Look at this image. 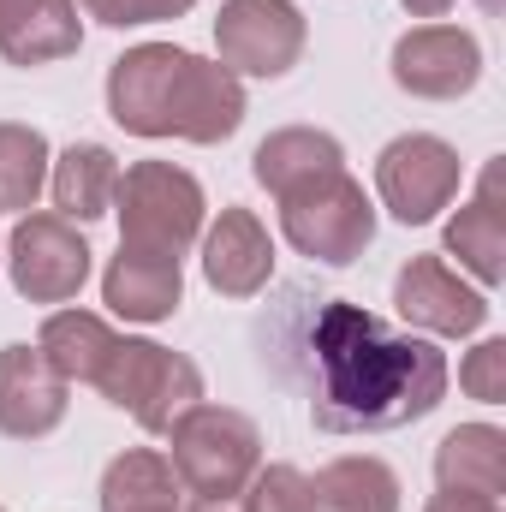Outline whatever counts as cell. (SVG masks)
I'll list each match as a JSON object with an SVG mask.
<instances>
[{
	"instance_id": "9a60e30c",
	"label": "cell",
	"mask_w": 506,
	"mask_h": 512,
	"mask_svg": "<svg viewBox=\"0 0 506 512\" xmlns=\"http://www.w3.org/2000/svg\"><path fill=\"white\" fill-rule=\"evenodd\" d=\"M84 48L78 0H0V60L6 66H54Z\"/></svg>"
},
{
	"instance_id": "3957f363",
	"label": "cell",
	"mask_w": 506,
	"mask_h": 512,
	"mask_svg": "<svg viewBox=\"0 0 506 512\" xmlns=\"http://www.w3.org/2000/svg\"><path fill=\"white\" fill-rule=\"evenodd\" d=\"M167 465H173V477H179L185 495H197V501H233V495H245V483L262 465V429L245 411H233V405L197 399L167 429Z\"/></svg>"
},
{
	"instance_id": "83f0119b",
	"label": "cell",
	"mask_w": 506,
	"mask_h": 512,
	"mask_svg": "<svg viewBox=\"0 0 506 512\" xmlns=\"http://www.w3.org/2000/svg\"><path fill=\"white\" fill-rule=\"evenodd\" d=\"M399 6H405L411 18H447V12H453L459 0H399Z\"/></svg>"
},
{
	"instance_id": "f546056e",
	"label": "cell",
	"mask_w": 506,
	"mask_h": 512,
	"mask_svg": "<svg viewBox=\"0 0 506 512\" xmlns=\"http://www.w3.org/2000/svg\"><path fill=\"white\" fill-rule=\"evenodd\" d=\"M483 12H489V18H501V0H483Z\"/></svg>"
},
{
	"instance_id": "7a4b0ae2",
	"label": "cell",
	"mask_w": 506,
	"mask_h": 512,
	"mask_svg": "<svg viewBox=\"0 0 506 512\" xmlns=\"http://www.w3.org/2000/svg\"><path fill=\"white\" fill-rule=\"evenodd\" d=\"M108 114L131 137L227 143L245 126V78L173 42H137L108 66Z\"/></svg>"
},
{
	"instance_id": "4316f807",
	"label": "cell",
	"mask_w": 506,
	"mask_h": 512,
	"mask_svg": "<svg viewBox=\"0 0 506 512\" xmlns=\"http://www.w3.org/2000/svg\"><path fill=\"white\" fill-rule=\"evenodd\" d=\"M423 512H501V501H477V495H435Z\"/></svg>"
},
{
	"instance_id": "30bf717a",
	"label": "cell",
	"mask_w": 506,
	"mask_h": 512,
	"mask_svg": "<svg viewBox=\"0 0 506 512\" xmlns=\"http://www.w3.org/2000/svg\"><path fill=\"white\" fill-rule=\"evenodd\" d=\"M387 72L417 102H459L483 84V42L459 24H417L393 42Z\"/></svg>"
},
{
	"instance_id": "cb8c5ba5",
	"label": "cell",
	"mask_w": 506,
	"mask_h": 512,
	"mask_svg": "<svg viewBox=\"0 0 506 512\" xmlns=\"http://www.w3.org/2000/svg\"><path fill=\"white\" fill-rule=\"evenodd\" d=\"M245 512H316L310 501V477L298 465H256V477L239 495Z\"/></svg>"
},
{
	"instance_id": "f1b7e54d",
	"label": "cell",
	"mask_w": 506,
	"mask_h": 512,
	"mask_svg": "<svg viewBox=\"0 0 506 512\" xmlns=\"http://www.w3.org/2000/svg\"><path fill=\"white\" fill-rule=\"evenodd\" d=\"M191 512H245V507H239V495H233V501H197Z\"/></svg>"
},
{
	"instance_id": "52a82bcc",
	"label": "cell",
	"mask_w": 506,
	"mask_h": 512,
	"mask_svg": "<svg viewBox=\"0 0 506 512\" xmlns=\"http://www.w3.org/2000/svg\"><path fill=\"white\" fill-rule=\"evenodd\" d=\"M459 185H465V161L435 131H405L376 155V197L405 227H429L441 209H453Z\"/></svg>"
},
{
	"instance_id": "277c9868",
	"label": "cell",
	"mask_w": 506,
	"mask_h": 512,
	"mask_svg": "<svg viewBox=\"0 0 506 512\" xmlns=\"http://www.w3.org/2000/svg\"><path fill=\"white\" fill-rule=\"evenodd\" d=\"M114 215H120V245L155 256H185L209 227V197L173 161H131V167H120Z\"/></svg>"
},
{
	"instance_id": "1f68e13d",
	"label": "cell",
	"mask_w": 506,
	"mask_h": 512,
	"mask_svg": "<svg viewBox=\"0 0 506 512\" xmlns=\"http://www.w3.org/2000/svg\"><path fill=\"white\" fill-rule=\"evenodd\" d=\"M0 512H6V507H0Z\"/></svg>"
},
{
	"instance_id": "44dd1931",
	"label": "cell",
	"mask_w": 506,
	"mask_h": 512,
	"mask_svg": "<svg viewBox=\"0 0 506 512\" xmlns=\"http://www.w3.org/2000/svg\"><path fill=\"white\" fill-rule=\"evenodd\" d=\"M102 512H179V477H173L167 453L126 447L102 471Z\"/></svg>"
},
{
	"instance_id": "2e32d148",
	"label": "cell",
	"mask_w": 506,
	"mask_h": 512,
	"mask_svg": "<svg viewBox=\"0 0 506 512\" xmlns=\"http://www.w3.org/2000/svg\"><path fill=\"white\" fill-rule=\"evenodd\" d=\"M102 304L126 322H167L185 304V268L179 256H155V251H131L120 245V256L102 274Z\"/></svg>"
},
{
	"instance_id": "7c38bea8",
	"label": "cell",
	"mask_w": 506,
	"mask_h": 512,
	"mask_svg": "<svg viewBox=\"0 0 506 512\" xmlns=\"http://www.w3.org/2000/svg\"><path fill=\"white\" fill-rule=\"evenodd\" d=\"M72 382L36 352V346H6L0 352V435L6 441H42L66 423Z\"/></svg>"
},
{
	"instance_id": "5bb4252c",
	"label": "cell",
	"mask_w": 506,
	"mask_h": 512,
	"mask_svg": "<svg viewBox=\"0 0 506 512\" xmlns=\"http://www.w3.org/2000/svg\"><path fill=\"white\" fill-rule=\"evenodd\" d=\"M447 256H459V268L483 292H495L506 280V167H501V155L483 167L477 197L447 221Z\"/></svg>"
},
{
	"instance_id": "ba28073f",
	"label": "cell",
	"mask_w": 506,
	"mask_h": 512,
	"mask_svg": "<svg viewBox=\"0 0 506 512\" xmlns=\"http://www.w3.org/2000/svg\"><path fill=\"white\" fill-rule=\"evenodd\" d=\"M0 256L12 268L18 298H30V304H72L84 292V280H90V256L96 251L66 215L30 209V215H18V227H12Z\"/></svg>"
},
{
	"instance_id": "5b68a950",
	"label": "cell",
	"mask_w": 506,
	"mask_h": 512,
	"mask_svg": "<svg viewBox=\"0 0 506 512\" xmlns=\"http://www.w3.org/2000/svg\"><path fill=\"white\" fill-rule=\"evenodd\" d=\"M96 393L108 405H120L126 417H137V429L149 435H167L179 411H191L203 399V370L173 352V346H155V340H137V334H114L102 370H96Z\"/></svg>"
},
{
	"instance_id": "e0dca14e",
	"label": "cell",
	"mask_w": 506,
	"mask_h": 512,
	"mask_svg": "<svg viewBox=\"0 0 506 512\" xmlns=\"http://www.w3.org/2000/svg\"><path fill=\"white\" fill-rule=\"evenodd\" d=\"M435 483L441 495H477L506 501V435L495 423H459L435 447Z\"/></svg>"
},
{
	"instance_id": "9c48e42d",
	"label": "cell",
	"mask_w": 506,
	"mask_h": 512,
	"mask_svg": "<svg viewBox=\"0 0 506 512\" xmlns=\"http://www.w3.org/2000/svg\"><path fill=\"white\" fill-rule=\"evenodd\" d=\"M310 24L292 0H227L215 18V48L233 78H286L304 60Z\"/></svg>"
},
{
	"instance_id": "ac0fdd59",
	"label": "cell",
	"mask_w": 506,
	"mask_h": 512,
	"mask_svg": "<svg viewBox=\"0 0 506 512\" xmlns=\"http://www.w3.org/2000/svg\"><path fill=\"white\" fill-rule=\"evenodd\" d=\"M48 191H54V215H66L72 227H90L102 215H114V191H120V155L108 143H72L54 155L48 167Z\"/></svg>"
},
{
	"instance_id": "d4e9b609",
	"label": "cell",
	"mask_w": 506,
	"mask_h": 512,
	"mask_svg": "<svg viewBox=\"0 0 506 512\" xmlns=\"http://www.w3.org/2000/svg\"><path fill=\"white\" fill-rule=\"evenodd\" d=\"M96 24L108 30H137V24H167V18H185L197 0H78Z\"/></svg>"
},
{
	"instance_id": "8fae6325",
	"label": "cell",
	"mask_w": 506,
	"mask_h": 512,
	"mask_svg": "<svg viewBox=\"0 0 506 512\" xmlns=\"http://www.w3.org/2000/svg\"><path fill=\"white\" fill-rule=\"evenodd\" d=\"M393 310L405 328H423V334H441V340H465L489 322V292L459 280V268L447 256H411L399 274H393Z\"/></svg>"
},
{
	"instance_id": "8992f818",
	"label": "cell",
	"mask_w": 506,
	"mask_h": 512,
	"mask_svg": "<svg viewBox=\"0 0 506 512\" xmlns=\"http://www.w3.org/2000/svg\"><path fill=\"white\" fill-rule=\"evenodd\" d=\"M280 203V233L286 245L310 262H328V268H346L370 251L376 239V203L364 197V185L334 167V173H316L304 185H292Z\"/></svg>"
},
{
	"instance_id": "7402d4cb",
	"label": "cell",
	"mask_w": 506,
	"mask_h": 512,
	"mask_svg": "<svg viewBox=\"0 0 506 512\" xmlns=\"http://www.w3.org/2000/svg\"><path fill=\"white\" fill-rule=\"evenodd\" d=\"M108 346H114V328L96 310H54L36 334V352L60 370V382H84V387L96 382Z\"/></svg>"
},
{
	"instance_id": "d6986e66",
	"label": "cell",
	"mask_w": 506,
	"mask_h": 512,
	"mask_svg": "<svg viewBox=\"0 0 506 512\" xmlns=\"http://www.w3.org/2000/svg\"><path fill=\"white\" fill-rule=\"evenodd\" d=\"M334 167H346V143L334 131H316V126L268 131L251 155V173L268 197H286L292 185H304L316 173H334Z\"/></svg>"
},
{
	"instance_id": "484cf974",
	"label": "cell",
	"mask_w": 506,
	"mask_h": 512,
	"mask_svg": "<svg viewBox=\"0 0 506 512\" xmlns=\"http://www.w3.org/2000/svg\"><path fill=\"white\" fill-rule=\"evenodd\" d=\"M459 387L483 405H501L506 399V340H483L477 352H465L459 364Z\"/></svg>"
},
{
	"instance_id": "4fadbf2b",
	"label": "cell",
	"mask_w": 506,
	"mask_h": 512,
	"mask_svg": "<svg viewBox=\"0 0 506 512\" xmlns=\"http://www.w3.org/2000/svg\"><path fill=\"white\" fill-rule=\"evenodd\" d=\"M203 280L221 292V298H256L268 280H274V239L268 227L256 221L251 209L227 203L215 215V227H203Z\"/></svg>"
},
{
	"instance_id": "603a6c76",
	"label": "cell",
	"mask_w": 506,
	"mask_h": 512,
	"mask_svg": "<svg viewBox=\"0 0 506 512\" xmlns=\"http://www.w3.org/2000/svg\"><path fill=\"white\" fill-rule=\"evenodd\" d=\"M48 167H54V149L36 126H18V120H0V209H18L30 215L42 185H48Z\"/></svg>"
},
{
	"instance_id": "6da1fadb",
	"label": "cell",
	"mask_w": 506,
	"mask_h": 512,
	"mask_svg": "<svg viewBox=\"0 0 506 512\" xmlns=\"http://www.w3.org/2000/svg\"><path fill=\"white\" fill-rule=\"evenodd\" d=\"M310 417L328 435H381L429 417L447 399V352L423 334L387 328L376 310L328 298L304 334Z\"/></svg>"
},
{
	"instance_id": "4dcf8cb0",
	"label": "cell",
	"mask_w": 506,
	"mask_h": 512,
	"mask_svg": "<svg viewBox=\"0 0 506 512\" xmlns=\"http://www.w3.org/2000/svg\"><path fill=\"white\" fill-rule=\"evenodd\" d=\"M0 251H6V239H0Z\"/></svg>"
},
{
	"instance_id": "ffe728a7",
	"label": "cell",
	"mask_w": 506,
	"mask_h": 512,
	"mask_svg": "<svg viewBox=\"0 0 506 512\" xmlns=\"http://www.w3.org/2000/svg\"><path fill=\"white\" fill-rule=\"evenodd\" d=\"M310 501L316 512H399V477L370 453H346L310 477Z\"/></svg>"
}]
</instances>
